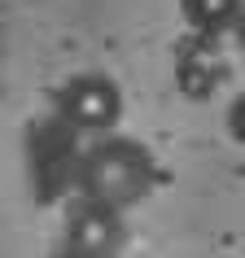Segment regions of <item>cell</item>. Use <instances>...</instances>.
<instances>
[{"instance_id": "obj_1", "label": "cell", "mask_w": 245, "mask_h": 258, "mask_svg": "<svg viewBox=\"0 0 245 258\" xmlns=\"http://www.w3.org/2000/svg\"><path fill=\"white\" fill-rule=\"evenodd\" d=\"M79 184H83V197H96V202H109L122 210L149 184V158L132 140H105L88 153Z\"/></svg>"}, {"instance_id": "obj_2", "label": "cell", "mask_w": 245, "mask_h": 258, "mask_svg": "<svg viewBox=\"0 0 245 258\" xmlns=\"http://www.w3.org/2000/svg\"><path fill=\"white\" fill-rule=\"evenodd\" d=\"M57 109L79 132H109L122 114V92L109 75H96V70L92 75H75L70 83H62Z\"/></svg>"}, {"instance_id": "obj_6", "label": "cell", "mask_w": 245, "mask_h": 258, "mask_svg": "<svg viewBox=\"0 0 245 258\" xmlns=\"http://www.w3.org/2000/svg\"><path fill=\"white\" fill-rule=\"evenodd\" d=\"M232 35H236V44H241V53H245V5H241V14H236V22H232Z\"/></svg>"}, {"instance_id": "obj_4", "label": "cell", "mask_w": 245, "mask_h": 258, "mask_svg": "<svg viewBox=\"0 0 245 258\" xmlns=\"http://www.w3.org/2000/svg\"><path fill=\"white\" fill-rule=\"evenodd\" d=\"M245 0H179V14H184V22H189L193 31H228L232 22H236V14H241Z\"/></svg>"}, {"instance_id": "obj_3", "label": "cell", "mask_w": 245, "mask_h": 258, "mask_svg": "<svg viewBox=\"0 0 245 258\" xmlns=\"http://www.w3.org/2000/svg\"><path fill=\"white\" fill-rule=\"evenodd\" d=\"M122 215L118 206L96 202V197H83L66 219V236H62V254L70 258H105L122 249Z\"/></svg>"}, {"instance_id": "obj_5", "label": "cell", "mask_w": 245, "mask_h": 258, "mask_svg": "<svg viewBox=\"0 0 245 258\" xmlns=\"http://www.w3.org/2000/svg\"><path fill=\"white\" fill-rule=\"evenodd\" d=\"M228 132H232V140H236V145H245V92L228 105Z\"/></svg>"}]
</instances>
